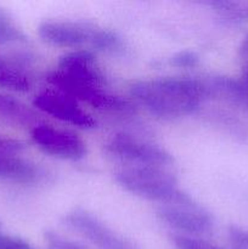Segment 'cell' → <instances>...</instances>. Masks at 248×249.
Wrapping results in <instances>:
<instances>
[{"instance_id": "8fae6325", "label": "cell", "mask_w": 248, "mask_h": 249, "mask_svg": "<svg viewBox=\"0 0 248 249\" xmlns=\"http://www.w3.org/2000/svg\"><path fill=\"white\" fill-rule=\"evenodd\" d=\"M31 58L26 55H0V88L15 92H27L32 80L26 72Z\"/></svg>"}, {"instance_id": "5bb4252c", "label": "cell", "mask_w": 248, "mask_h": 249, "mask_svg": "<svg viewBox=\"0 0 248 249\" xmlns=\"http://www.w3.org/2000/svg\"><path fill=\"white\" fill-rule=\"evenodd\" d=\"M27 40L26 34L15 23L9 12L0 6V46Z\"/></svg>"}, {"instance_id": "7402d4cb", "label": "cell", "mask_w": 248, "mask_h": 249, "mask_svg": "<svg viewBox=\"0 0 248 249\" xmlns=\"http://www.w3.org/2000/svg\"><path fill=\"white\" fill-rule=\"evenodd\" d=\"M241 53L243 56H248V38L243 41L242 46H241Z\"/></svg>"}, {"instance_id": "4fadbf2b", "label": "cell", "mask_w": 248, "mask_h": 249, "mask_svg": "<svg viewBox=\"0 0 248 249\" xmlns=\"http://www.w3.org/2000/svg\"><path fill=\"white\" fill-rule=\"evenodd\" d=\"M0 118L24 128H34L40 124L34 109L24 105L16 97L0 92Z\"/></svg>"}, {"instance_id": "e0dca14e", "label": "cell", "mask_w": 248, "mask_h": 249, "mask_svg": "<svg viewBox=\"0 0 248 249\" xmlns=\"http://www.w3.org/2000/svg\"><path fill=\"white\" fill-rule=\"evenodd\" d=\"M44 240L48 249H87L85 246L80 245L79 242L63 237L60 233L51 230L44 232Z\"/></svg>"}, {"instance_id": "d6986e66", "label": "cell", "mask_w": 248, "mask_h": 249, "mask_svg": "<svg viewBox=\"0 0 248 249\" xmlns=\"http://www.w3.org/2000/svg\"><path fill=\"white\" fill-rule=\"evenodd\" d=\"M228 237L235 249H248V230L237 226H230Z\"/></svg>"}, {"instance_id": "2e32d148", "label": "cell", "mask_w": 248, "mask_h": 249, "mask_svg": "<svg viewBox=\"0 0 248 249\" xmlns=\"http://www.w3.org/2000/svg\"><path fill=\"white\" fill-rule=\"evenodd\" d=\"M172 242L177 249H228L207 242L199 237H190L177 233L172 236Z\"/></svg>"}, {"instance_id": "ffe728a7", "label": "cell", "mask_w": 248, "mask_h": 249, "mask_svg": "<svg viewBox=\"0 0 248 249\" xmlns=\"http://www.w3.org/2000/svg\"><path fill=\"white\" fill-rule=\"evenodd\" d=\"M0 249H33L27 241L0 232Z\"/></svg>"}, {"instance_id": "277c9868", "label": "cell", "mask_w": 248, "mask_h": 249, "mask_svg": "<svg viewBox=\"0 0 248 249\" xmlns=\"http://www.w3.org/2000/svg\"><path fill=\"white\" fill-rule=\"evenodd\" d=\"M104 150L111 157L134 167L169 168L174 163L173 156L163 147L125 134L109 139L104 145Z\"/></svg>"}, {"instance_id": "52a82bcc", "label": "cell", "mask_w": 248, "mask_h": 249, "mask_svg": "<svg viewBox=\"0 0 248 249\" xmlns=\"http://www.w3.org/2000/svg\"><path fill=\"white\" fill-rule=\"evenodd\" d=\"M32 140L46 155L67 160H83L87 155L84 141L70 130L40 123L31 130Z\"/></svg>"}, {"instance_id": "7c38bea8", "label": "cell", "mask_w": 248, "mask_h": 249, "mask_svg": "<svg viewBox=\"0 0 248 249\" xmlns=\"http://www.w3.org/2000/svg\"><path fill=\"white\" fill-rule=\"evenodd\" d=\"M39 177V169L29 160L15 153H0V180L17 184H32Z\"/></svg>"}, {"instance_id": "ba28073f", "label": "cell", "mask_w": 248, "mask_h": 249, "mask_svg": "<svg viewBox=\"0 0 248 249\" xmlns=\"http://www.w3.org/2000/svg\"><path fill=\"white\" fill-rule=\"evenodd\" d=\"M156 214L163 224L179 232L177 235L198 237L211 233L214 228L213 218L201 206H160Z\"/></svg>"}, {"instance_id": "44dd1931", "label": "cell", "mask_w": 248, "mask_h": 249, "mask_svg": "<svg viewBox=\"0 0 248 249\" xmlns=\"http://www.w3.org/2000/svg\"><path fill=\"white\" fill-rule=\"evenodd\" d=\"M23 150V145L19 141L0 136V153H15L18 155Z\"/></svg>"}, {"instance_id": "3957f363", "label": "cell", "mask_w": 248, "mask_h": 249, "mask_svg": "<svg viewBox=\"0 0 248 249\" xmlns=\"http://www.w3.org/2000/svg\"><path fill=\"white\" fill-rule=\"evenodd\" d=\"M46 80L57 91L68 95L78 102H84L99 111L117 114H133L136 107L130 100L106 91L104 87L91 84L63 74L60 71L50 72Z\"/></svg>"}, {"instance_id": "7a4b0ae2", "label": "cell", "mask_w": 248, "mask_h": 249, "mask_svg": "<svg viewBox=\"0 0 248 249\" xmlns=\"http://www.w3.org/2000/svg\"><path fill=\"white\" fill-rule=\"evenodd\" d=\"M114 179L125 191L162 206L197 207L192 197L177 187V180L168 168L131 167L116 173Z\"/></svg>"}, {"instance_id": "ac0fdd59", "label": "cell", "mask_w": 248, "mask_h": 249, "mask_svg": "<svg viewBox=\"0 0 248 249\" xmlns=\"http://www.w3.org/2000/svg\"><path fill=\"white\" fill-rule=\"evenodd\" d=\"M198 53L192 50H182L169 58V63L177 68H194L198 65Z\"/></svg>"}, {"instance_id": "5b68a950", "label": "cell", "mask_w": 248, "mask_h": 249, "mask_svg": "<svg viewBox=\"0 0 248 249\" xmlns=\"http://www.w3.org/2000/svg\"><path fill=\"white\" fill-rule=\"evenodd\" d=\"M71 230L89 241L97 249H140L133 241L109 229L104 221L84 209H73L62 218Z\"/></svg>"}, {"instance_id": "9a60e30c", "label": "cell", "mask_w": 248, "mask_h": 249, "mask_svg": "<svg viewBox=\"0 0 248 249\" xmlns=\"http://www.w3.org/2000/svg\"><path fill=\"white\" fill-rule=\"evenodd\" d=\"M90 46L97 51L114 53L123 50V41H122L121 36L114 32L97 28Z\"/></svg>"}, {"instance_id": "6da1fadb", "label": "cell", "mask_w": 248, "mask_h": 249, "mask_svg": "<svg viewBox=\"0 0 248 249\" xmlns=\"http://www.w3.org/2000/svg\"><path fill=\"white\" fill-rule=\"evenodd\" d=\"M130 95L150 113L175 119L195 113L211 97L206 80L192 77H162L139 80L130 85Z\"/></svg>"}, {"instance_id": "30bf717a", "label": "cell", "mask_w": 248, "mask_h": 249, "mask_svg": "<svg viewBox=\"0 0 248 249\" xmlns=\"http://www.w3.org/2000/svg\"><path fill=\"white\" fill-rule=\"evenodd\" d=\"M57 67V71L75 79L100 87H104L105 84V75L97 65L95 55L87 49L73 50L61 56Z\"/></svg>"}, {"instance_id": "8992f818", "label": "cell", "mask_w": 248, "mask_h": 249, "mask_svg": "<svg viewBox=\"0 0 248 249\" xmlns=\"http://www.w3.org/2000/svg\"><path fill=\"white\" fill-rule=\"evenodd\" d=\"M33 106L43 113L77 128L94 129L97 125L96 119L88 113L79 102L57 90H45L36 94Z\"/></svg>"}, {"instance_id": "9c48e42d", "label": "cell", "mask_w": 248, "mask_h": 249, "mask_svg": "<svg viewBox=\"0 0 248 249\" xmlns=\"http://www.w3.org/2000/svg\"><path fill=\"white\" fill-rule=\"evenodd\" d=\"M96 29V26L88 22L44 21L39 24L38 34L49 45L79 50L91 45Z\"/></svg>"}, {"instance_id": "603a6c76", "label": "cell", "mask_w": 248, "mask_h": 249, "mask_svg": "<svg viewBox=\"0 0 248 249\" xmlns=\"http://www.w3.org/2000/svg\"><path fill=\"white\" fill-rule=\"evenodd\" d=\"M0 232H2V225H1V223H0Z\"/></svg>"}]
</instances>
